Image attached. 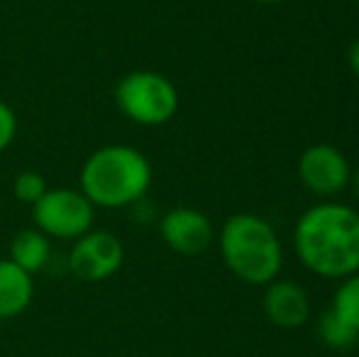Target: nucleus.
I'll return each instance as SVG.
<instances>
[{"label": "nucleus", "instance_id": "obj_1", "mask_svg": "<svg viewBox=\"0 0 359 357\" xmlns=\"http://www.w3.org/2000/svg\"><path fill=\"white\" fill-rule=\"evenodd\" d=\"M293 248L313 274L345 279L359 271V213L345 203L308 208L293 230Z\"/></svg>", "mask_w": 359, "mask_h": 357}, {"label": "nucleus", "instance_id": "obj_2", "mask_svg": "<svg viewBox=\"0 0 359 357\" xmlns=\"http://www.w3.org/2000/svg\"><path fill=\"white\" fill-rule=\"evenodd\" d=\"M149 184V159L128 144H105L81 167V191L95 208H125L137 203Z\"/></svg>", "mask_w": 359, "mask_h": 357}, {"label": "nucleus", "instance_id": "obj_3", "mask_svg": "<svg viewBox=\"0 0 359 357\" xmlns=\"http://www.w3.org/2000/svg\"><path fill=\"white\" fill-rule=\"evenodd\" d=\"M227 269L247 284H269L281 271V243L274 228L255 213H237L220 230Z\"/></svg>", "mask_w": 359, "mask_h": 357}, {"label": "nucleus", "instance_id": "obj_4", "mask_svg": "<svg viewBox=\"0 0 359 357\" xmlns=\"http://www.w3.org/2000/svg\"><path fill=\"white\" fill-rule=\"evenodd\" d=\"M113 98L125 118L144 128H159L169 123L179 110V90L174 81L149 69L125 74L115 83Z\"/></svg>", "mask_w": 359, "mask_h": 357}, {"label": "nucleus", "instance_id": "obj_5", "mask_svg": "<svg viewBox=\"0 0 359 357\" xmlns=\"http://www.w3.org/2000/svg\"><path fill=\"white\" fill-rule=\"evenodd\" d=\"M32 208L34 228L49 240H76L93 225L95 206L81 189H47Z\"/></svg>", "mask_w": 359, "mask_h": 357}, {"label": "nucleus", "instance_id": "obj_6", "mask_svg": "<svg viewBox=\"0 0 359 357\" xmlns=\"http://www.w3.org/2000/svg\"><path fill=\"white\" fill-rule=\"evenodd\" d=\"M125 260V248L118 235L108 230H88L74 240L69 252V271L81 281L110 279Z\"/></svg>", "mask_w": 359, "mask_h": 357}, {"label": "nucleus", "instance_id": "obj_7", "mask_svg": "<svg viewBox=\"0 0 359 357\" xmlns=\"http://www.w3.org/2000/svg\"><path fill=\"white\" fill-rule=\"evenodd\" d=\"M298 179L318 196H335L352 181L350 164L340 149L330 144H313L298 159Z\"/></svg>", "mask_w": 359, "mask_h": 357}, {"label": "nucleus", "instance_id": "obj_8", "mask_svg": "<svg viewBox=\"0 0 359 357\" xmlns=\"http://www.w3.org/2000/svg\"><path fill=\"white\" fill-rule=\"evenodd\" d=\"M159 233L166 248L174 250L176 255L184 257H196L205 252L208 245L213 243V223L203 210L196 208H171L169 213L161 215Z\"/></svg>", "mask_w": 359, "mask_h": 357}, {"label": "nucleus", "instance_id": "obj_9", "mask_svg": "<svg viewBox=\"0 0 359 357\" xmlns=\"http://www.w3.org/2000/svg\"><path fill=\"white\" fill-rule=\"evenodd\" d=\"M264 314L279 328H298L311 316V301L303 286L296 281H269V289L264 294Z\"/></svg>", "mask_w": 359, "mask_h": 357}, {"label": "nucleus", "instance_id": "obj_10", "mask_svg": "<svg viewBox=\"0 0 359 357\" xmlns=\"http://www.w3.org/2000/svg\"><path fill=\"white\" fill-rule=\"evenodd\" d=\"M34 281L10 257L0 260V318H15L32 304Z\"/></svg>", "mask_w": 359, "mask_h": 357}, {"label": "nucleus", "instance_id": "obj_11", "mask_svg": "<svg viewBox=\"0 0 359 357\" xmlns=\"http://www.w3.org/2000/svg\"><path fill=\"white\" fill-rule=\"evenodd\" d=\"M49 255H52V243L37 228L20 230L10 243V260L32 276L47 267Z\"/></svg>", "mask_w": 359, "mask_h": 357}, {"label": "nucleus", "instance_id": "obj_12", "mask_svg": "<svg viewBox=\"0 0 359 357\" xmlns=\"http://www.w3.org/2000/svg\"><path fill=\"white\" fill-rule=\"evenodd\" d=\"M318 338L332 350H345L359 340V333L352 325H347L340 316L332 309L323 311V316L318 318Z\"/></svg>", "mask_w": 359, "mask_h": 357}, {"label": "nucleus", "instance_id": "obj_13", "mask_svg": "<svg viewBox=\"0 0 359 357\" xmlns=\"http://www.w3.org/2000/svg\"><path fill=\"white\" fill-rule=\"evenodd\" d=\"M330 309L359 333V271L345 276L340 289L335 291V299H332Z\"/></svg>", "mask_w": 359, "mask_h": 357}, {"label": "nucleus", "instance_id": "obj_14", "mask_svg": "<svg viewBox=\"0 0 359 357\" xmlns=\"http://www.w3.org/2000/svg\"><path fill=\"white\" fill-rule=\"evenodd\" d=\"M47 179L42 177L39 172L34 169H25V172H18L13 179V196L20 201V203H27V206H34L42 194L47 191Z\"/></svg>", "mask_w": 359, "mask_h": 357}, {"label": "nucleus", "instance_id": "obj_15", "mask_svg": "<svg viewBox=\"0 0 359 357\" xmlns=\"http://www.w3.org/2000/svg\"><path fill=\"white\" fill-rule=\"evenodd\" d=\"M15 135H18V115L5 100H0V152L13 144Z\"/></svg>", "mask_w": 359, "mask_h": 357}, {"label": "nucleus", "instance_id": "obj_16", "mask_svg": "<svg viewBox=\"0 0 359 357\" xmlns=\"http://www.w3.org/2000/svg\"><path fill=\"white\" fill-rule=\"evenodd\" d=\"M347 62H350V69L359 76V37L350 44V52H347Z\"/></svg>", "mask_w": 359, "mask_h": 357}, {"label": "nucleus", "instance_id": "obj_17", "mask_svg": "<svg viewBox=\"0 0 359 357\" xmlns=\"http://www.w3.org/2000/svg\"><path fill=\"white\" fill-rule=\"evenodd\" d=\"M252 3H262V5H274V3H284V0H252Z\"/></svg>", "mask_w": 359, "mask_h": 357}, {"label": "nucleus", "instance_id": "obj_18", "mask_svg": "<svg viewBox=\"0 0 359 357\" xmlns=\"http://www.w3.org/2000/svg\"><path fill=\"white\" fill-rule=\"evenodd\" d=\"M352 181H355V191H357V196H359V169H357L355 177H352Z\"/></svg>", "mask_w": 359, "mask_h": 357}, {"label": "nucleus", "instance_id": "obj_19", "mask_svg": "<svg viewBox=\"0 0 359 357\" xmlns=\"http://www.w3.org/2000/svg\"><path fill=\"white\" fill-rule=\"evenodd\" d=\"M355 3H359V0H355Z\"/></svg>", "mask_w": 359, "mask_h": 357}]
</instances>
